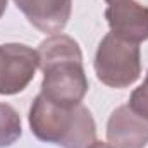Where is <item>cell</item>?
<instances>
[{
  "mask_svg": "<svg viewBox=\"0 0 148 148\" xmlns=\"http://www.w3.org/2000/svg\"><path fill=\"white\" fill-rule=\"evenodd\" d=\"M36 52L43 73L40 93L60 105L81 103L88 93V77L77 41L62 33L52 35L40 43Z\"/></svg>",
  "mask_w": 148,
  "mask_h": 148,
  "instance_id": "1",
  "label": "cell"
},
{
  "mask_svg": "<svg viewBox=\"0 0 148 148\" xmlns=\"http://www.w3.org/2000/svg\"><path fill=\"white\" fill-rule=\"evenodd\" d=\"M29 127L40 141L62 148H88L97 141V126L83 103L60 105L41 93L29 109Z\"/></svg>",
  "mask_w": 148,
  "mask_h": 148,
  "instance_id": "2",
  "label": "cell"
},
{
  "mask_svg": "<svg viewBox=\"0 0 148 148\" xmlns=\"http://www.w3.org/2000/svg\"><path fill=\"white\" fill-rule=\"evenodd\" d=\"M97 77L110 88H127L141 74V50L138 43L114 33L105 35L95 55Z\"/></svg>",
  "mask_w": 148,
  "mask_h": 148,
  "instance_id": "3",
  "label": "cell"
},
{
  "mask_svg": "<svg viewBox=\"0 0 148 148\" xmlns=\"http://www.w3.org/2000/svg\"><path fill=\"white\" fill-rule=\"evenodd\" d=\"M40 69L38 52L23 43L0 45V95H17Z\"/></svg>",
  "mask_w": 148,
  "mask_h": 148,
  "instance_id": "4",
  "label": "cell"
},
{
  "mask_svg": "<svg viewBox=\"0 0 148 148\" xmlns=\"http://www.w3.org/2000/svg\"><path fill=\"white\" fill-rule=\"evenodd\" d=\"M110 33L133 43L148 40V7L136 0L114 2L105 10Z\"/></svg>",
  "mask_w": 148,
  "mask_h": 148,
  "instance_id": "5",
  "label": "cell"
},
{
  "mask_svg": "<svg viewBox=\"0 0 148 148\" xmlns=\"http://www.w3.org/2000/svg\"><path fill=\"white\" fill-rule=\"evenodd\" d=\"M107 143L112 148H145L148 145V121L129 105H121L107 122Z\"/></svg>",
  "mask_w": 148,
  "mask_h": 148,
  "instance_id": "6",
  "label": "cell"
},
{
  "mask_svg": "<svg viewBox=\"0 0 148 148\" xmlns=\"http://www.w3.org/2000/svg\"><path fill=\"white\" fill-rule=\"evenodd\" d=\"M26 19L45 35H59L71 19L73 0H14Z\"/></svg>",
  "mask_w": 148,
  "mask_h": 148,
  "instance_id": "7",
  "label": "cell"
},
{
  "mask_svg": "<svg viewBox=\"0 0 148 148\" xmlns=\"http://www.w3.org/2000/svg\"><path fill=\"white\" fill-rule=\"evenodd\" d=\"M21 117L9 103H0V148L14 145L21 138Z\"/></svg>",
  "mask_w": 148,
  "mask_h": 148,
  "instance_id": "8",
  "label": "cell"
},
{
  "mask_svg": "<svg viewBox=\"0 0 148 148\" xmlns=\"http://www.w3.org/2000/svg\"><path fill=\"white\" fill-rule=\"evenodd\" d=\"M127 105L136 112L138 115L145 117L148 121V73H147V77H145L143 84L138 86L131 93V98H129V103Z\"/></svg>",
  "mask_w": 148,
  "mask_h": 148,
  "instance_id": "9",
  "label": "cell"
},
{
  "mask_svg": "<svg viewBox=\"0 0 148 148\" xmlns=\"http://www.w3.org/2000/svg\"><path fill=\"white\" fill-rule=\"evenodd\" d=\"M88 148H112L109 143H102V141H95L93 145H90Z\"/></svg>",
  "mask_w": 148,
  "mask_h": 148,
  "instance_id": "10",
  "label": "cell"
},
{
  "mask_svg": "<svg viewBox=\"0 0 148 148\" xmlns=\"http://www.w3.org/2000/svg\"><path fill=\"white\" fill-rule=\"evenodd\" d=\"M5 9H7V0H0V17L3 16Z\"/></svg>",
  "mask_w": 148,
  "mask_h": 148,
  "instance_id": "11",
  "label": "cell"
},
{
  "mask_svg": "<svg viewBox=\"0 0 148 148\" xmlns=\"http://www.w3.org/2000/svg\"><path fill=\"white\" fill-rule=\"evenodd\" d=\"M105 2H107V3L110 5V3H114V2H121V0H105Z\"/></svg>",
  "mask_w": 148,
  "mask_h": 148,
  "instance_id": "12",
  "label": "cell"
}]
</instances>
